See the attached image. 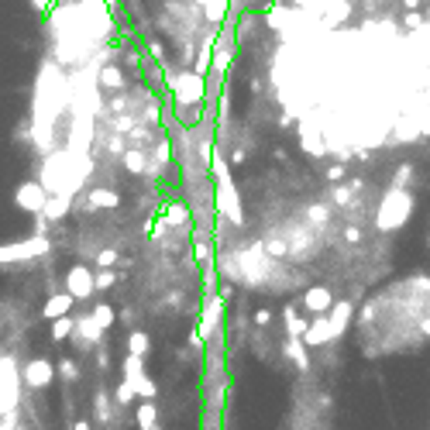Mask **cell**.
Segmentation results:
<instances>
[{
  "mask_svg": "<svg viewBox=\"0 0 430 430\" xmlns=\"http://www.w3.org/2000/svg\"><path fill=\"white\" fill-rule=\"evenodd\" d=\"M207 169L214 175V210H221V221H231V224H245V210H241V193L231 179V166L224 162V155L214 148L210 152V162Z\"/></svg>",
  "mask_w": 430,
  "mask_h": 430,
  "instance_id": "6da1fadb",
  "label": "cell"
},
{
  "mask_svg": "<svg viewBox=\"0 0 430 430\" xmlns=\"http://www.w3.org/2000/svg\"><path fill=\"white\" fill-rule=\"evenodd\" d=\"M410 217H413V196H410L406 189L389 186L386 196H382V203H379V210H375V227H379L382 234H393V231H399Z\"/></svg>",
  "mask_w": 430,
  "mask_h": 430,
  "instance_id": "7a4b0ae2",
  "label": "cell"
},
{
  "mask_svg": "<svg viewBox=\"0 0 430 430\" xmlns=\"http://www.w3.org/2000/svg\"><path fill=\"white\" fill-rule=\"evenodd\" d=\"M21 403V379H17V361L14 354L0 358V417L14 413Z\"/></svg>",
  "mask_w": 430,
  "mask_h": 430,
  "instance_id": "3957f363",
  "label": "cell"
},
{
  "mask_svg": "<svg viewBox=\"0 0 430 430\" xmlns=\"http://www.w3.org/2000/svg\"><path fill=\"white\" fill-rule=\"evenodd\" d=\"M49 252H52V241L45 234H35V238H24V241H14V245H0V265L31 261V258L49 255Z\"/></svg>",
  "mask_w": 430,
  "mask_h": 430,
  "instance_id": "277c9868",
  "label": "cell"
},
{
  "mask_svg": "<svg viewBox=\"0 0 430 430\" xmlns=\"http://www.w3.org/2000/svg\"><path fill=\"white\" fill-rule=\"evenodd\" d=\"M45 200H49V193H45V186H42L38 179H28V182H21V186L14 189V207H17V210H24V214L42 217Z\"/></svg>",
  "mask_w": 430,
  "mask_h": 430,
  "instance_id": "5b68a950",
  "label": "cell"
},
{
  "mask_svg": "<svg viewBox=\"0 0 430 430\" xmlns=\"http://www.w3.org/2000/svg\"><path fill=\"white\" fill-rule=\"evenodd\" d=\"M52 379H55V365L49 358H31L21 372V382L28 389H45V386H52Z\"/></svg>",
  "mask_w": 430,
  "mask_h": 430,
  "instance_id": "8992f818",
  "label": "cell"
},
{
  "mask_svg": "<svg viewBox=\"0 0 430 430\" xmlns=\"http://www.w3.org/2000/svg\"><path fill=\"white\" fill-rule=\"evenodd\" d=\"M66 293L73 300H89L96 289H93V268L89 265H73L66 272Z\"/></svg>",
  "mask_w": 430,
  "mask_h": 430,
  "instance_id": "52a82bcc",
  "label": "cell"
},
{
  "mask_svg": "<svg viewBox=\"0 0 430 430\" xmlns=\"http://www.w3.org/2000/svg\"><path fill=\"white\" fill-rule=\"evenodd\" d=\"M351 317H354V303H351V300H334V307L327 310V327H331V341H338L344 331L351 327Z\"/></svg>",
  "mask_w": 430,
  "mask_h": 430,
  "instance_id": "ba28073f",
  "label": "cell"
},
{
  "mask_svg": "<svg viewBox=\"0 0 430 430\" xmlns=\"http://www.w3.org/2000/svg\"><path fill=\"white\" fill-rule=\"evenodd\" d=\"M73 341H80L83 347H96L100 338H103V327L93 320V313H83V317H76L73 320V334H69Z\"/></svg>",
  "mask_w": 430,
  "mask_h": 430,
  "instance_id": "9c48e42d",
  "label": "cell"
},
{
  "mask_svg": "<svg viewBox=\"0 0 430 430\" xmlns=\"http://www.w3.org/2000/svg\"><path fill=\"white\" fill-rule=\"evenodd\" d=\"M300 341L307 344V347H324V344H331L327 313H317L313 320H307V331H303V338H300Z\"/></svg>",
  "mask_w": 430,
  "mask_h": 430,
  "instance_id": "30bf717a",
  "label": "cell"
},
{
  "mask_svg": "<svg viewBox=\"0 0 430 430\" xmlns=\"http://www.w3.org/2000/svg\"><path fill=\"white\" fill-rule=\"evenodd\" d=\"M303 307L317 317V313H327L331 307H334V293L327 289V286H310L307 293H303Z\"/></svg>",
  "mask_w": 430,
  "mask_h": 430,
  "instance_id": "8fae6325",
  "label": "cell"
},
{
  "mask_svg": "<svg viewBox=\"0 0 430 430\" xmlns=\"http://www.w3.org/2000/svg\"><path fill=\"white\" fill-rule=\"evenodd\" d=\"M73 303H76V300H73V296H69V293L62 289V293H55V296H49V300H45V307H42V317H45V320H59V317H69Z\"/></svg>",
  "mask_w": 430,
  "mask_h": 430,
  "instance_id": "7c38bea8",
  "label": "cell"
},
{
  "mask_svg": "<svg viewBox=\"0 0 430 430\" xmlns=\"http://www.w3.org/2000/svg\"><path fill=\"white\" fill-rule=\"evenodd\" d=\"M86 203H89V210H117V207H121V196H117L114 189L93 186L89 196H86Z\"/></svg>",
  "mask_w": 430,
  "mask_h": 430,
  "instance_id": "4fadbf2b",
  "label": "cell"
},
{
  "mask_svg": "<svg viewBox=\"0 0 430 430\" xmlns=\"http://www.w3.org/2000/svg\"><path fill=\"white\" fill-rule=\"evenodd\" d=\"M69 210H73V200H69V196H49L42 217H45V221H62Z\"/></svg>",
  "mask_w": 430,
  "mask_h": 430,
  "instance_id": "5bb4252c",
  "label": "cell"
},
{
  "mask_svg": "<svg viewBox=\"0 0 430 430\" xmlns=\"http://www.w3.org/2000/svg\"><path fill=\"white\" fill-rule=\"evenodd\" d=\"M189 207H182V203H169L166 210H162V224L166 227H189Z\"/></svg>",
  "mask_w": 430,
  "mask_h": 430,
  "instance_id": "9a60e30c",
  "label": "cell"
},
{
  "mask_svg": "<svg viewBox=\"0 0 430 430\" xmlns=\"http://www.w3.org/2000/svg\"><path fill=\"white\" fill-rule=\"evenodd\" d=\"M135 417H138V427L141 430H162L159 427V403H152V399L148 403H138V413Z\"/></svg>",
  "mask_w": 430,
  "mask_h": 430,
  "instance_id": "2e32d148",
  "label": "cell"
},
{
  "mask_svg": "<svg viewBox=\"0 0 430 430\" xmlns=\"http://www.w3.org/2000/svg\"><path fill=\"white\" fill-rule=\"evenodd\" d=\"M286 358H293L300 372H310V354H307V344L300 341V338H289L286 341Z\"/></svg>",
  "mask_w": 430,
  "mask_h": 430,
  "instance_id": "e0dca14e",
  "label": "cell"
},
{
  "mask_svg": "<svg viewBox=\"0 0 430 430\" xmlns=\"http://www.w3.org/2000/svg\"><path fill=\"white\" fill-rule=\"evenodd\" d=\"M282 320H286V334H289V338H303V331H307V320L296 313V307H293V303H286V310H282Z\"/></svg>",
  "mask_w": 430,
  "mask_h": 430,
  "instance_id": "ac0fdd59",
  "label": "cell"
},
{
  "mask_svg": "<svg viewBox=\"0 0 430 430\" xmlns=\"http://www.w3.org/2000/svg\"><path fill=\"white\" fill-rule=\"evenodd\" d=\"M121 162H124V169L135 172V175L148 172V155H145V152H138V148H128V152L121 155Z\"/></svg>",
  "mask_w": 430,
  "mask_h": 430,
  "instance_id": "d6986e66",
  "label": "cell"
},
{
  "mask_svg": "<svg viewBox=\"0 0 430 430\" xmlns=\"http://www.w3.org/2000/svg\"><path fill=\"white\" fill-rule=\"evenodd\" d=\"M148 347H152V338H148L145 331H131V334H128V354L145 358V354H148Z\"/></svg>",
  "mask_w": 430,
  "mask_h": 430,
  "instance_id": "ffe728a7",
  "label": "cell"
},
{
  "mask_svg": "<svg viewBox=\"0 0 430 430\" xmlns=\"http://www.w3.org/2000/svg\"><path fill=\"white\" fill-rule=\"evenodd\" d=\"M89 313H93V320H96V324H100V327H103V331H107V327H114V324H117V310H114V307H110V303H96V307H93V310H89Z\"/></svg>",
  "mask_w": 430,
  "mask_h": 430,
  "instance_id": "44dd1931",
  "label": "cell"
},
{
  "mask_svg": "<svg viewBox=\"0 0 430 430\" xmlns=\"http://www.w3.org/2000/svg\"><path fill=\"white\" fill-rule=\"evenodd\" d=\"M73 334V317H59L52 320V341H66Z\"/></svg>",
  "mask_w": 430,
  "mask_h": 430,
  "instance_id": "7402d4cb",
  "label": "cell"
},
{
  "mask_svg": "<svg viewBox=\"0 0 430 430\" xmlns=\"http://www.w3.org/2000/svg\"><path fill=\"white\" fill-rule=\"evenodd\" d=\"M135 375H145V361L138 354H128L124 358V382H131Z\"/></svg>",
  "mask_w": 430,
  "mask_h": 430,
  "instance_id": "603a6c76",
  "label": "cell"
},
{
  "mask_svg": "<svg viewBox=\"0 0 430 430\" xmlns=\"http://www.w3.org/2000/svg\"><path fill=\"white\" fill-rule=\"evenodd\" d=\"M135 399H138L135 386H131V382H121V386H117V393H114V403H117V406H131Z\"/></svg>",
  "mask_w": 430,
  "mask_h": 430,
  "instance_id": "cb8c5ba5",
  "label": "cell"
},
{
  "mask_svg": "<svg viewBox=\"0 0 430 430\" xmlns=\"http://www.w3.org/2000/svg\"><path fill=\"white\" fill-rule=\"evenodd\" d=\"M114 279H117L114 268H100V272H93V289H96V293H100V289H110Z\"/></svg>",
  "mask_w": 430,
  "mask_h": 430,
  "instance_id": "d4e9b609",
  "label": "cell"
},
{
  "mask_svg": "<svg viewBox=\"0 0 430 430\" xmlns=\"http://www.w3.org/2000/svg\"><path fill=\"white\" fill-rule=\"evenodd\" d=\"M55 372H59V375H62V379H66V382H76V379H80V365H76V361H73V358H62V361H59V368H55Z\"/></svg>",
  "mask_w": 430,
  "mask_h": 430,
  "instance_id": "484cf974",
  "label": "cell"
},
{
  "mask_svg": "<svg viewBox=\"0 0 430 430\" xmlns=\"http://www.w3.org/2000/svg\"><path fill=\"white\" fill-rule=\"evenodd\" d=\"M93 410H96V420H100V424H107V420H110V399H107V393H96Z\"/></svg>",
  "mask_w": 430,
  "mask_h": 430,
  "instance_id": "4316f807",
  "label": "cell"
},
{
  "mask_svg": "<svg viewBox=\"0 0 430 430\" xmlns=\"http://www.w3.org/2000/svg\"><path fill=\"white\" fill-rule=\"evenodd\" d=\"M214 286H217V268H214V261H207L203 265V296H214Z\"/></svg>",
  "mask_w": 430,
  "mask_h": 430,
  "instance_id": "83f0119b",
  "label": "cell"
},
{
  "mask_svg": "<svg viewBox=\"0 0 430 430\" xmlns=\"http://www.w3.org/2000/svg\"><path fill=\"white\" fill-rule=\"evenodd\" d=\"M193 241H196V245H193V258L207 265V261H210V245H207V234H196Z\"/></svg>",
  "mask_w": 430,
  "mask_h": 430,
  "instance_id": "f1b7e54d",
  "label": "cell"
},
{
  "mask_svg": "<svg viewBox=\"0 0 430 430\" xmlns=\"http://www.w3.org/2000/svg\"><path fill=\"white\" fill-rule=\"evenodd\" d=\"M117 261H121V258H117V252H114V248H103V252L96 255V265H100V268H114Z\"/></svg>",
  "mask_w": 430,
  "mask_h": 430,
  "instance_id": "f546056e",
  "label": "cell"
},
{
  "mask_svg": "<svg viewBox=\"0 0 430 430\" xmlns=\"http://www.w3.org/2000/svg\"><path fill=\"white\" fill-rule=\"evenodd\" d=\"M410 175H413V169H410V166H399V169H396V179H393V186H396V189H406Z\"/></svg>",
  "mask_w": 430,
  "mask_h": 430,
  "instance_id": "4dcf8cb0",
  "label": "cell"
},
{
  "mask_svg": "<svg viewBox=\"0 0 430 430\" xmlns=\"http://www.w3.org/2000/svg\"><path fill=\"white\" fill-rule=\"evenodd\" d=\"M255 324H258V327H268V324H272V313H268V310H258Z\"/></svg>",
  "mask_w": 430,
  "mask_h": 430,
  "instance_id": "1f68e13d",
  "label": "cell"
},
{
  "mask_svg": "<svg viewBox=\"0 0 430 430\" xmlns=\"http://www.w3.org/2000/svg\"><path fill=\"white\" fill-rule=\"evenodd\" d=\"M217 296H221V300H224V303H227V300H231V296H234V286H231V282H224V286H221V289H217Z\"/></svg>",
  "mask_w": 430,
  "mask_h": 430,
  "instance_id": "d6a6232c",
  "label": "cell"
},
{
  "mask_svg": "<svg viewBox=\"0 0 430 430\" xmlns=\"http://www.w3.org/2000/svg\"><path fill=\"white\" fill-rule=\"evenodd\" d=\"M310 217H313V221H327V210H324V207H313Z\"/></svg>",
  "mask_w": 430,
  "mask_h": 430,
  "instance_id": "836d02e7",
  "label": "cell"
},
{
  "mask_svg": "<svg viewBox=\"0 0 430 430\" xmlns=\"http://www.w3.org/2000/svg\"><path fill=\"white\" fill-rule=\"evenodd\" d=\"M341 175H344V169H341V166H334V169L327 172V179H341Z\"/></svg>",
  "mask_w": 430,
  "mask_h": 430,
  "instance_id": "e575fe53",
  "label": "cell"
},
{
  "mask_svg": "<svg viewBox=\"0 0 430 430\" xmlns=\"http://www.w3.org/2000/svg\"><path fill=\"white\" fill-rule=\"evenodd\" d=\"M73 430H89V424H86V420H76V427Z\"/></svg>",
  "mask_w": 430,
  "mask_h": 430,
  "instance_id": "d590c367",
  "label": "cell"
},
{
  "mask_svg": "<svg viewBox=\"0 0 430 430\" xmlns=\"http://www.w3.org/2000/svg\"><path fill=\"white\" fill-rule=\"evenodd\" d=\"M424 334H427V338H430V317H427V320H424Z\"/></svg>",
  "mask_w": 430,
  "mask_h": 430,
  "instance_id": "8d00e7d4",
  "label": "cell"
},
{
  "mask_svg": "<svg viewBox=\"0 0 430 430\" xmlns=\"http://www.w3.org/2000/svg\"><path fill=\"white\" fill-rule=\"evenodd\" d=\"M14 430H28V427H21V424H17V427H14Z\"/></svg>",
  "mask_w": 430,
  "mask_h": 430,
  "instance_id": "74e56055",
  "label": "cell"
}]
</instances>
